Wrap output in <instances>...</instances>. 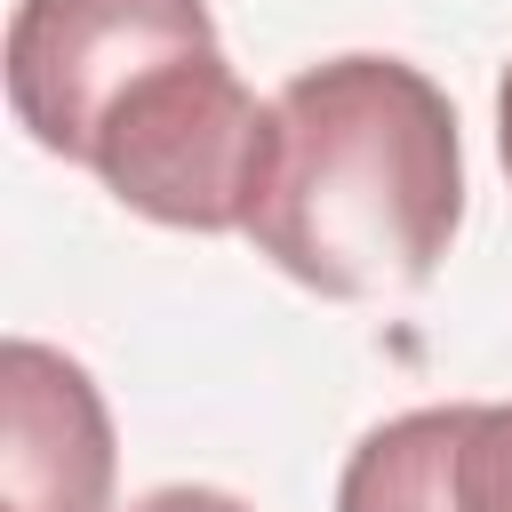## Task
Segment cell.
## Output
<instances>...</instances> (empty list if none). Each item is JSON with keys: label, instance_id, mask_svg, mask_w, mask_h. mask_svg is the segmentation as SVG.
Returning <instances> with one entry per match:
<instances>
[{"label": "cell", "instance_id": "cell-7", "mask_svg": "<svg viewBox=\"0 0 512 512\" xmlns=\"http://www.w3.org/2000/svg\"><path fill=\"white\" fill-rule=\"evenodd\" d=\"M496 152H504V176H512V64L496 80Z\"/></svg>", "mask_w": 512, "mask_h": 512}, {"label": "cell", "instance_id": "cell-6", "mask_svg": "<svg viewBox=\"0 0 512 512\" xmlns=\"http://www.w3.org/2000/svg\"><path fill=\"white\" fill-rule=\"evenodd\" d=\"M128 512H248L232 488H208V480H168V488H152V496H136Z\"/></svg>", "mask_w": 512, "mask_h": 512}, {"label": "cell", "instance_id": "cell-1", "mask_svg": "<svg viewBox=\"0 0 512 512\" xmlns=\"http://www.w3.org/2000/svg\"><path fill=\"white\" fill-rule=\"evenodd\" d=\"M464 224V136L448 88L408 56H328L272 96L248 240L336 304L432 288Z\"/></svg>", "mask_w": 512, "mask_h": 512}, {"label": "cell", "instance_id": "cell-4", "mask_svg": "<svg viewBox=\"0 0 512 512\" xmlns=\"http://www.w3.org/2000/svg\"><path fill=\"white\" fill-rule=\"evenodd\" d=\"M112 408L96 376L40 344L8 336L0 352V512H112Z\"/></svg>", "mask_w": 512, "mask_h": 512}, {"label": "cell", "instance_id": "cell-3", "mask_svg": "<svg viewBox=\"0 0 512 512\" xmlns=\"http://www.w3.org/2000/svg\"><path fill=\"white\" fill-rule=\"evenodd\" d=\"M184 48H216L208 0H16L8 112L40 152L80 168L96 120Z\"/></svg>", "mask_w": 512, "mask_h": 512}, {"label": "cell", "instance_id": "cell-2", "mask_svg": "<svg viewBox=\"0 0 512 512\" xmlns=\"http://www.w3.org/2000/svg\"><path fill=\"white\" fill-rule=\"evenodd\" d=\"M272 104L232 72L224 40L152 64L88 136L80 168L168 232H240L264 176Z\"/></svg>", "mask_w": 512, "mask_h": 512}, {"label": "cell", "instance_id": "cell-5", "mask_svg": "<svg viewBox=\"0 0 512 512\" xmlns=\"http://www.w3.org/2000/svg\"><path fill=\"white\" fill-rule=\"evenodd\" d=\"M336 512H512V400H440L360 432Z\"/></svg>", "mask_w": 512, "mask_h": 512}]
</instances>
